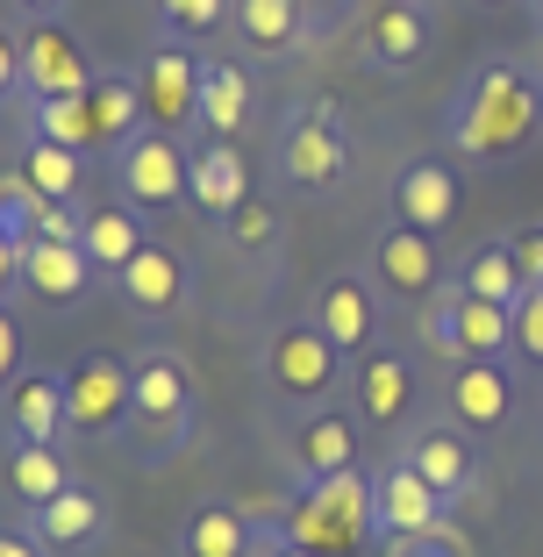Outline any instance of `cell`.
Returning <instances> with one entry per match:
<instances>
[{
  "label": "cell",
  "mask_w": 543,
  "mask_h": 557,
  "mask_svg": "<svg viewBox=\"0 0 543 557\" xmlns=\"http://www.w3.org/2000/svg\"><path fill=\"white\" fill-rule=\"evenodd\" d=\"M543 136V79L508 58L465 72V86L444 108V150L458 164H508Z\"/></svg>",
  "instance_id": "6da1fadb"
},
{
  "label": "cell",
  "mask_w": 543,
  "mask_h": 557,
  "mask_svg": "<svg viewBox=\"0 0 543 557\" xmlns=\"http://www.w3.org/2000/svg\"><path fill=\"white\" fill-rule=\"evenodd\" d=\"M129 379H136V400H129V436H122V450H129L136 472H158V465H172L186 443H194L200 379L172 344H136Z\"/></svg>",
  "instance_id": "7a4b0ae2"
},
{
  "label": "cell",
  "mask_w": 543,
  "mask_h": 557,
  "mask_svg": "<svg viewBox=\"0 0 543 557\" xmlns=\"http://www.w3.org/2000/svg\"><path fill=\"white\" fill-rule=\"evenodd\" d=\"M350 164H358V144H350V122L336 100L308 94L280 115V136H272V172H280L286 194L300 200H330L350 186Z\"/></svg>",
  "instance_id": "3957f363"
},
{
  "label": "cell",
  "mask_w": 543,
  "mask_h": 557,
  "mask_svg": "<svg viewBox=\"0 0 543 557\" xmlns=\"http://www.w3.org/2000/svg\"><path fill=\"white\" fill-rule=\"evenodd\" d=\"M286 543L314 557H358L372 550V472H336V479H308L280 500L272 515Z\"/></svg>",
  "instance_id": "277c9868"
},
{
  "label": "cell",
  "mask_w": 543,
  "mask_h": 557,
  "mask_svg": "<svg viewBox=\"0 0 543 557\" xmlns=\"http://www.w3.org/2000/svg\"><path fill=\"white\" fill-rule=\"evenodd\" d=\"M344 372H350V358L308 322V314H300V322L264 329V336H258V386L280 400L286 414L344 400Z\"/></svg>",
  "instance_id": "5b68a950"
},
{
  "label": "cell",
  "mask_w": 543,
  "mask_h": 557,
  "mask_svg": "<svg viewBox=\"0 0 543 557\" xmlns=\"http://www.w3.org/2000/svg\"><path fill=\"white\" fill-rule=\"evenodd\" d=\"M415 322H422V350L444 364L515 358V308H501V300H472L458 286H444L429 308H415Z\"/></svg>",
  "instance_id": "8992f818"
},
{
  "label": "cell",
  "mask_w": 543,
  "mask_h": 557,
  "mask_svg": "<svg viewBox=\"0 0 543 557\" xmlns=\"http://www.w3.org/2000/svg\"><path fill=\"white\" fill-rule=\"evenodd\" d=\"M129 400H136V379L129 358L115 350H79L65 364V414H72V443H115L129 436Z\"/></svg>",
  "instance_id": "52a82bcc"
},
{
  "label": "cell",
  "mask_w": 543,
  "mask_h": 557,
  "mask_svg": "<svg viewBox=\"0 0 543 557\" xmlns=\"http://www.w3.org/2000/svg\"><path fill=\"white\" fill-rule=\"evenodd\" d=\"M394 458L408 465L444 508H465V500L479 493V472H486L479 436L465 422H451V414H436V422H408V436L394 443Z\"/></svg>",
  "instance_id": "ba28073f"
},
{
  "label": "cell",
  "mask_w": 543,
  "mask_h": 557,
  "mask_svg": "<svg viewBox=\"0 0 543 557\" xmlns=\"http://www.w3.org/2000/svg\"><path fill=\"white\" fill-rule=\"evenodd\" d=\"M365 278H372L379 300H394V308H429V300L451 286V264H444V244L429 230L379 222L372 250H365Z\"/></svg>",
  "instance_id": "9c48e42d"
},
{
  "label": "cell",
  "mask_w": 543,
  "mask_h": 557,
  "mask_svg": "<svg viewBox=\"0 0 543 557\" xmlns=\"http://www.w3.org/2000/svg\"><path fill=\"white\" fill-rule=\"evenodd\" d=\"M108 180H115V200H129V208H144V214L186 208V136L136 129L129 144L108 158Z\"/></svg>",
  "instance_id": "30bf717a"
},
{
  "label": "cell",
  "mask_w": 543,
  "mask_h": 557,
  "mask_svg": "<svg viewBox=\"0 0 543 557\" xmlns=\"http://www.w3.org/2000/svg\"><path fill=\"white\" fill-rule=\"evenodd\" d=\"M115 300L136 314V322H180L186 308H194V294H200V278H194V258H186L180 244H165V236H150L144 250H136L129 264H122L115 278Z\"/></svg>",
  "instance_id": "8fae6325"
},
{
  "label": "cell",
  "mask_w": 543,
  "mask_h": 557,
  "mask_svg": "<svg viewBox=\"0 0 543 557\" xmlns=\"http://www.w3.org/2000/svg\"><path fill=\"white\" fill-rule=\"evenodd\" d=\"M465 208V172L451 150H415V158L394 164L386 180V222H408V230L444 236Z\"/></svg>",
  "instance_id": "7c38bea8"
},
{
  "label": "cell",
  "mask_w": 543,
  "mask_h": 557,
  "mask_svg": "<svg viewBox=\"0 0 543 557\" xmlns=\"http://www.w3.org/2000/svg\"><path fill=\"white\" fill-rule=\"evenodd\" d=\"M200 44H180V36H150V50L136 58V86H144V108H150V129H172V136H194L200 122Z\"/></svg>",
  "instance_id": "4fadbf2b"
},
{
  "label": "cell",
  "mask_w": 543,
  "mask_h": 557,
  "mask_svg": "<svg viewBox=\"0 0 543 557\" xmlns=\"http://www.w3.org/2000/svg\"><path fill=\"white\" fill-rule=\"evenodd\" d=\"M415 400H422V386H415V358L394 344H372L365 358H350L344 372V408L358 414L365 429H408L415 422Z\"/></svg>",
  "instance_id": "5bb4252c"
},
{
  "label": "cell",
  "mask_w": 543,
  "mask_h": 557,
  "mask_svg": "<svg viewBox=\"0 0 543 557\" xmlns=\"http://www.w3.org/2000/svg\"><path fill=\"white\" fill-rule=\"evenodd\" d=\"M350 44L372 72H422L429 50H436V22L415 0H358V22H350Z\"/></svg>",
  "instance_id": "9a60e30c"
},
{
  "label": "cell",
  "mask_w": 543,
  "mask_h": 557,
  "mask_svg": "<svg viewBox=\"0 0 543 557\" xmlns=\"http://www.w3.org/2000/svg\"><path fill=\"white\" fill-rule=\"evenodd\" d=\"M358 429L365 422L344 408V400L286 414L280 458H286V472H294V486H308V479H336V472H358Z\"/></svg>",
  "instance_id": "2e32d148"
},
{
  "label": "cell",
  "mask_w": 543,
  "mask_h": 557,
  "mask_svg": "<svg viewBox=\"0 0 543 557\" xmlns=\"http://www.w3.org/2000/svg\"><path fill=\"white\" fill-rule=\"evenodd\" d=\"M94 50L72 22H29L22 29V100H86L94 86Z\"/></svg>",
  "instance_id": "e0dca14e"
},
{
  "label": "cell",
  "mask_w": 543,
  "mask_h": 557,
  "mask_svg": "<svg viewBox=\"0 0 543 557\" xmlns=\"http://www.w3.org/2000/svg\"><path fill=\"white\" fill-rule=\"evenodd\" d=\"M308 322L330 336L344 358H365L379 344V329H386V300L365 272H330L322 286L308 294Z\"/></svg>",
  "instance_id": "ac0fdd59"
},
{
  "label": "cell",
  "mask_w": 543,
  "mask_h": 557,
  "mask_svg": "<svg viewBox=\"0 0 543 557\" xmlns=\"http://www.w3.org/2000/svg\"><path fill=\"white\" fill-rule=\"evenodd\" d=\"M0 436L8 443H72V414H65V364H22L15 386L0 394Z\"/></svg>",
  "instance_id": "d6986e66"
},
{
  "label": "cell",
  "mask_w": 543,
  "mask_h": 557,
  "mask_svg": "<svg viewBox=\"0 0 543 557\" xmlns=\"http://www.w3.org/2000/svg\"><path fill=\"white\" fill-rule=\"evenodd\" d=\"M250 194H258V186H250V158L230 136H186V208H194L200 222L222 230Z\"/></svg>",
  "instance_id": "ffe728a7"
},
{
  "label": "cell",
  "mask_w": 543,
  "mask_h": 557,
  "mask_svg": "<svg viewBox=\"0 0 543 557\" xmlns=\"http://www.w3.org/2000/svg\"><path fill=\"white\" fill-rule=\"evenodd\" d=\"M444 522H451V508H444V500H436V493H429L400 458H386V465L372 472V550L415 543V536H429V529H444Z\"/></svg>",
  "instance_id": "44dd1931"
},
{
  "label": "cell",
  "mask_w": 543,
  "mask_h": 557,
  "mask_svg": "<svg viewBox=\"0 0 543 557\" xmlns=\"http://www.w3.org/2000/svg\"><path fill=\"white\" fill-rule=\"evenodd\" d=\"M444 400H451V422H465L472 436H494V429H508V422H515V400H522L515 358L444 364Z\"/></svg>",
  "instance_id": "7402d4cb"
},
{
  "label": "cell",
  "mask_w": 543,
  "mask_h": 557,
  "mask_svg": "<svg viewBox=\"0 0 543 557\" xmlns=\"http://www.w3.org/2000/svg\"><path fill=\"white\" fill-rule=\"evenodd\" d=\"M94 286H108V278L86 264L79 244H44V236H29V244H22V294H29L36 308L72 314V308H86V300H94Z\"/></svg>",
  "instance_id": "603a6c76"
},
{
  "label": "cell",
  "mask_w": 543,
  "mask_h": 557,
  "mask_svg": "<svg viewBox=\"0 0 543 557\" xmlns=\"http://www.w3.org/2000/svg\"><path fill=\"white\" fill-rule=\"evenodd\" d=\"M250 122H258V79H250V65L236 58V50H208L200 58V122L194 136H244Z\"/></svg>",
  "instance_id": "cb8c5ba5"
},
{
  "label": "cell",
  "mask_w": 543,
  "mask_h": 557,
  "mask_svg": "<svg viewBox=\"0 0 543 557\" xmlns=\"http://www.w3.org/2000/svg\"><path fill=\"white\" fill-rule=\"evenodd\" d=\"M22 529H29L36 543H44L50 557H79V550H94L100 536H108V500H100L94 486H79L72 479L50 508H36V515H22Z\"/></svg>",
  "instance_id": "d4e9b609"
},
{
  "label": "cell",
  "mask_w": 543,
  "mask_h": 557,
  "mask_svg": "<svg viewBox=\"0 0 543 557\" xmlns=\"http://www.w3.org/2000/svg\"><path fill=\"white\" fill-rule=\"evenodd\" d=\"M86 115H94V150L115 158L136 129H150L144 86H136V65H100L94 86H86Z\"/></svg>",
  "instance_id": "484cf974"
},
{
  "label": "cell",
  "mask_w": 543,
  "mask_h": 557,
  "mask_svg": "<svg viewBox=\"0 0 543 557\" xmlns=\"http://www.w3.org/2000/svg\"><path fill=\"white\" fill-rule=\"evenodd\" d=\"M144 244H150L144 208H129V200H94V208H86V236H79V250H86V264H94L100 278H115Z\"/></svg>",
  "instance_id": "4316f807"
},
{
  "label": "cell",
  "mask_w": 543,
  "mask_h": 557,
  "mask_svg": "<svg viewBox=\"0 0 543 557\" xmlns=\"http://www.w3.org/2000/svg\"><path fill=\"white\" fill-rule=\"evenodd\" d=\"M172 550L180 557H250L258 550V522L236 500H200V508H186Z\"/></svg>",
  "instance_id": "83f0119b"
},
{
  "label": "cell",
  "mask_w": 543,
  "mask_h": 557,
  "mask_svg": "<svg viewBox=\"0 0 543 557\" xmlns=\"http://www.w3.org/2000/svg\"><path fill=\"white\" fill-rule=\"evenodd\" d=\"M230 36L250 50V58H294L300 36H308V0H236Z\"/></svg>",
  "instance_id": "f1b7e54d"
},
{
  "label": "cell",
  "mask_w": 543,
  "mask_h": 557,
  "mask_svg": "<svg viewBox=\"0 0 543 557\" xmlns=\"http://www.w3.org/2000/svg\"><path fill=\"white\" fill-rule=\"evenodd\" d=\"M0 486H8V500H15L22 515H36V508H50V500L72 486V458H65V450H50V443H8Z\"/></svg>",
  "instance_id": "f546056e"
},
{
  "label": "cell",
  "mask_w": 543,
  "mask_h": 557,
  "mask_svg": "<svg viewBox=\"0 0 543 557\" xmlns=\"http://www.w3.org/2000/svg\"><path fill=\"white\" fill-rule=\"evenodd\" d=\"M451 286L472 294V300L515 308V300H522V272H515V258H508V236H479V244H465L458 258H451Z\"/></svg>",
  "instance_id": "4dcf8cb0"
},
{
  "label": "cell",
  "mask_w": 543,
  "mask_h": 557,
  "mask_svg": "<svg viewBox=\"0 0 543 557\" xmlns=\"http://www.w3.org/2000/svg\"><path fill=\"white\" fill-rule=\"evenodd\" d=\"M15 164H22V180H29L44 200H86V150H72V144H50V136L22 129V150H15Z\"/></svg>",
  "instance_id": "1f68e13d"
},
{
  "label": "cell",
  "mask_w": 543,
  "mask_h": 557,
  "mask_svg": "<svg viewBox=\"0 0 543 557\" xmlns=\"http://www.w3.org/2000/svg\"><path fill=\"white\" fill-rule=\"evenodd\" d=\"M222 244L244 250V258H280V250H286V214H280V200L250 194L244 208L222 222Z\"/></svg>",
  "instance_id": "d6a6232c"
},
{
  "label": "cell",
  "mask_w": 543,
  "mask_h": 557,
  "mask_svg": "<svg viewBox=\"0 0 543 557\" xmlns=\"http://www.w3.org/2000/svg\"><path fill=\"white\" fill-rule=\"evenodd\" d=\"M22 129L50 136V144H72L94 158V115H86V100H22Z\"/></svg>",
  "instance_id": "836d02e7"
},
{
  "label": "cell",
  "mask_w": 543,
  "mask_h": 557,
  "mask_svg": "<svg viewBox=\"0 0 543 557\" xmlns=\"http://www.w3.org/2000/svg\"><path fill=\"white\" fill-rule=\"evenodd\" d=\"M36 214H44V194L22 180V164H0V230L29 244V236H36Z\"/></svg>",
  "instance_id": "e575fe53"
},
{
  "label": "cell",
  "mask_w": 543,
  "mask_h": 557,
  "mask_svg": "<svg viewBox=\"0 0 543 557\" xmlns=\"http://www.w3.org/2000/svg\"><path fill=\"white\" fill-rule=\"evenodd\" d=\"M515 358L543 364V286H529V294L515 300Z\"/></svg>",
  "instance_id": "d590c367"
},
{
  "label": "cell",
  "mask_w": 543,
  "mask_h": 557,
  "mask_svg": "<svg viewBox=\"0 0 543 557\" xmlns=\"http://www.w3.org/2000/svg\"><path fill=\"white\" fill-rule=\"evenodd\" d=\"M508 258H515V272H522V294L543 286V222H515L508 230Z\"/></svg>",
  "instance_id": "8d00e7d4"
},
{
  "label": "cell",
  "mask_w": 543,
  "mask_h": 557,
  "mask_svg": "<svg viewBox=\"0 0 543 557\" xmlns=\"http://www.w3.org/2000/svg\"><path fill=\"white\" fill-rule=\"evenodd\" d=\"M379 557H472V543L444 522V529H429V536H415V543H394V550H379Z\"/></svg>",
  "instance_id": "74e56055"
},
{
  "label": "cell",
  "mask_w": 543,
  "mask_h": 557,
  "mask_svg": "<svg viewBox=\"0 0 543 557\" xmlns=\"http://www.w3.org/2000/svg\"><path fill=\"white\" fill-rule=\"evenodd\" d=\"M22 344H29V336H22L15 308L0 300V394H8V386H15V372H22V364H29V358H22Z\"/></svg>",
  "instance_id": "f35d334b"
},
{
  "label": "cell",
  "mask_w": 543,
  "mask_h": 557,
  "mask_svg": "<svg viewBox=\"0 0 543 557\" xmlns=\"http://www.w3.org/2000/svg\"><path fill=\"white\" fill-rule=\"evenodd\" d=\"M8 100H22V36L0 29V108Z\"/></svg>",
  "instance_id": "ab89813d"
},
{
  "label": "cell",
  "mask_w": 543,
  "mask_h": 557,
  "mask_svg": "<svg viewBox=\"0 0 543 557\" xmlns=\"http://www.w3.org/2000/svg\"><path fill=\"white\" fill-rule=\"evenodd\" d=\"M15 294H22V236L0 230V300L15 308Z\"/></svg>",
  "instance_id": "60d3db41"
},
{
  "label": "cell",
  "mask_w": 543,
  "mask_h": 557,
  "mask_svg": "<svg viewBox=\"0 0 543 557\" xmlns=\"http://www.w3.org/2000/svg\"><path fill=\"white\" fill-rule=\"evenodd\" d=\"M250 557H314V550H300V543H286L272 522H258V550H250Z\"/></svg>",
  "instance_id": "b9f144b4"
},
{
  "label": "cell",
  "mask_w": 543,
  "mask_h": 557,
  "mask_svg": "<svg viewBox=\"0 0 543 557\" xmlns=\"http://www.w3.org/2000/svg\"><path fill=\"white\" fill-rule=\"evenodd\" d=\"M0 557H50V550H44V543H36L22 522H15V529H0Z\"/></svg>",
  "instance_id": "7bdbcfd3"
},
{
  "label": "cell",
  "mask_w": 543,
  "mask_h": 557,
  "mask_svg": "<svg viewBox=\"0 0 543 557\" xmlns=\"http://www.w3.org/2000/svg\"><path fill=\"white\" fill-rule=\"evenodd\" d=\"M15 15H29V22H65L72 15V0H8Z\"/></svg>",
  "instance_id": "ee69618b"
},
{
  "label": "cell",
  "mask_w": 543,
  "mask_h": 557,
  "mask_svg": "<svg viewBox=\"0 0 543 557\" xmlns=\"http://www.w3.org/2000/svg\"><path fill=\"white\" fill-rule=\"evenodd\" d=\"M522 8H529V22H536V36H543V0H522Z\"/></svg>",
  "instance_id": "f6af8a7d"
},
{
  "label": "cell",
  "mask_w": 543,
  "mask_h": 557,
  "mask_svg": "<svg viewBox=\"0 0 543 557\" xmlns=\"http://www.w3.org/2000/svg\"><path fill=\"white\" fill-rule=\"evenodd\" d=\"M150 8H158V22H165V15H172V8H180V0H150Z\"/></svg>",
  "instance_id": "bcb514c9"
},
{
  "label": "cell",
  "mask_w": 543,
  "mask_h": 557,
  "mask_svg": "<svg viewBox=\"0 0 543 557\" xmlns=\"http://www.w3.org/2000/svg\"><path fill=\"white\" fill-rule=\"evenodd\" d=\"M472 8H508V0H472Z\"/></svg>",
  "instance_id": "7dc6e473"
},
{
  "label": "cell",
  "mask_w": 543,
  "mask_h": 557,
  "mask_svg": "<svg viewBox=\"0 0 543 557\" xmlns=\"http://www.w3.org/2000/svg\"><path fill=\"white\" fill-rule=\"evenodd\" d=\"M415 8H436V0H415Z\"/></svg>",
  "instance_id": "c3c4849f"
},
{
  "label": "cell",
  "mask_w": 543,
  "mask_h": 557,
  "mask_svg": "<svg viewBox=\"0 0 543 557\" xmlns=\"http://www.w3.org/2000/svg\"><path fill=\"white\" fill-rule=\"evenodd\" d=\"M536 50H543V36H536Z\"/></svg>",
  "instance_id": "681fc988"
}]
</instances>
